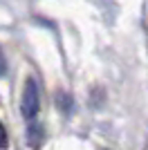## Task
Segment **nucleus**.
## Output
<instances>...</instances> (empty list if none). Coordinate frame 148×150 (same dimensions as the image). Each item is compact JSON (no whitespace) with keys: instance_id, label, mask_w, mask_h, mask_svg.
Instances as JSON below:
<instances>
[{"instance_id":"nucleus-1","label":"nucleus","mask_w":148,"mask_h":150,"mask_svg":"<svg viewBox=\"0 0 148 150\" xmlns=\"http://www.w3.org/2000/svg\"><path fill=\"white\" fill-rule=\"evenodd\" d=\"M38 108H41V94H38V85L34 79H27L25 81V90H23V99H20V112H23L25 119H34L38 114Z\"/></svg>"},{"instance_id":"nucleus-3","label":"nucleus","mask_w":148,"mask_h":150,"mask_svg":"<svg viewBox=\"0 0 148 150\" xmlns=\"http://www.w3.org/2000/svg\"><path fill=\"white\" fill-rule=\"evenodd\" d=\"M56 105H58V110L65 114L72 112V96H70L68 92H58L56 94Z\"/></svg>"},{"instance_id":"nucleus-4","label":"nucleus","mask_w":148,"mask_h":150,"mask_svg":"<svg viewBox=\"0 0 148 150\" xmlns=\"http://www.w3.org/2000/svg\"><path fill=\"white\" fill-rule=\"evenodd\" d=\"M7 146H9V141H7V130H5V125L0 123V150H7Z\"/></svg>"},{"instance_id":"nucleus-2","label":"nucleus","mask_w":148,"mask_h":150,"mask_svg":"<svg viewBox=\"0 0 148 150\" xmlns=\"http://www.w3.org/2000/svg\"><path fill=\"white\" fill-rule=\"evenodd\" d=\"M45 141V130L41 123H29V128H27V146L34 150H38L41 146H43Z\"/></svg>"},{"instance_id":"nucleus-5","label":"nucleus","mask_w":148,"mask_h":150,"mask_svg":"<svg viewBox=\"0 0 148 150\" xmlns=\"http://www.w3.org/2000/svg\"><path fill=\"white\" fill-rule=\"evenodd\" d=\"M7 74V58H5V52L0 50V79Z\"/></svg>"}]
</instances>
